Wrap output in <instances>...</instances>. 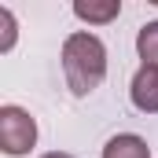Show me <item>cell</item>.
<instances>
[{
  "instance_id": "cell-6",
  "label": "cell",
  "mask_w": 158,
  "mask_h": 158,
  "mask_svg": "<svg viewBox=\"0 0 158 158\" xmlns=\"http://www.w3.org/2000/svg\"><path fill=\"white\" fill-rule=\"evenodd\" d=\"M136 52H140V59H143L147 66H158V22L140 26V33H136Z\"/></svg>"
},
{
  "instance_id": "cell-5",
  "label": "cell",
  "mask_w": 158,
  "mask_h": 158,
  "mask_svg": "<svg viewBox=\"0 0 158 158\" xmlns=\"http://www.w3.org/2000/svg\"><path fill=\"white\" fill-rule=\"evenodd\" d=\"M103 158H151V147H147L143 136H136V132H121V136H110V140H107Z\"/></svg>"
},
{
  "instance_id": "cell-3",
  "label": "cell",
  "mask_w": 158,
  "mask_h": 158,
  "mask_svg": "<svg viewBox=\"0 0 158 158\" xmlns=\"http://www.w3.org/2000/svg\"><path fill=\"white\" fill-rule=\"evenodd\" d=\"M129 96H132V107L143 110V114H158V66H140L132 74L129 85Z\"/></svg>"
},
{
  "instance_id": "cell-2",
  "label": "cell",
  "mask_w": 158,
  "mask_h": 158,
  "mask_svg": "<svg viewBox=\"0 0 158 158\" xmlns=\"http://www.w3.org/2000/svg\"><path fill=\"white\" fill-rule=\"evenodd\" d=\"M33 143H37V121L30 118V110H22L15 103L0 107V151L19 158V155H30Z\"/></svg>"
},
{
  "instance_id": "cell-7",
  "label": "cell",
  "mask_w": 158,
  "mask_h": 158,
  "mask_svg": "<svg viewBox=\"0 0 158 158\" xmlns=\"http://www.w3.org/2000/svg\"><path fill=\"white\" fill-rule=\"evenodd\" d=\"M0 22H4V40H0V52H11L15 44V15L7 7H0Z\"/></svg>"
},
{
  "instance_id": "cell-8",
  "label": "cell",
  "mask_w": 158,
  "mask_h": 158,
  "mask_svg": "<svg viewBox=\"0 0 158 158\" xmlns=\"http://www.w3.org/2000/svg\"><path fill=\"white\" fill-rule=\"evenodd\" d=\"M40 158H74V155H66V151H52V155H40Z\"/></svg>"
},
{
  "instance_id": "cell-4",
  "label": "cell",
  "mask_w": 158,
  "mask_h": 158,
  "mask_svg": "<svg viewBox=\"0 0 158 158\" xmlns=\"http://www.w3.org/2000/svg\"><path fill=\"white\" fill-rule=\"evenodd\" d=\"M74 15L81 22H96V26H107L121 15V0H77L74 4Z\"/></svg>"
},
{
  "instance_id": "cell-1",
  "label": "cell",
  "mask_w": 158,
  "mask_h": 158,
  "mask_svg": "<svg viewBox=\"0 0 158 158\" xmlns=\"http://www.w3.org/2000/svg\"><path fill=\"white\" fill-rule=\"evenodd\" d=\"M63 74L74 96H88L107 77V48L96 33H70L63 40Z\"/></svg>"
}]
</instances>
